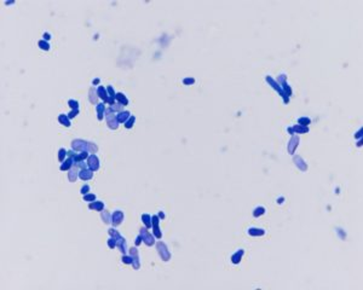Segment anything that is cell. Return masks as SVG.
<instances>
[{"mask_svg":"<svg viewBox=\"0 0 363 290\" xmlns=\"http://www.w3.org/2000/svg\"><path fill=\"white\" fill-rule=\"evenodd\" d=\"M115 99L117 100V103H120V104H122V105H127V104H128V99L126 98V96H125L124 93H121V92L116 93Z\"/></svg>","mask_w":363,"mask_h":290,"instance_id":"25","label":"cell"},{"mask_svg":"<svg viewBox=\"0 0 363 290\" xmlns=\"http://www.w3.org/2000/svg\"><path fill=\"white\" fill-rule=\"evenodd\" d=\"M108 232H109V235H110L113 238H115L116 247L120 249V252H121L124 255H126V253H127V244H126L125 238H124V237H122L116 230H114V228H110Z\"/></svg>","mask_w":363,"mask_h":290,"instance_id":"2","label":"cell"},{"mask_svg":"<svg viewBox=\"0 0 363 290\" xmlns=\"http://www.w3.org/2000/svg\"><path fill=\"white\" fill-rule=\"evenodd\" d=\"M355 137H356V138H361V137H362V129H360V131L355 134Z\"/></svg>","mask_w":363,"mask_h":290,"instance_id":"44","label":"cell"},{"mask_svg":"<svg viewBox=\"0 0 363 290\" xmlns=\"http://www.w3.org/2000/svg\"><path fill=\"white\" fill-rule=\"evenodd\" d=\"M78 114H79V110H71L70 113L68 114V117H69V119H74Z\"/></svg>","mask_w":363,"mask_h":290,"instance_id":"41","label":"cell"},{"mask_svg":"<svg viewBox=\"0 0 363 290\" xmlns=\"http://www.w3.org/2000/svg\"><path fill=\"white\" fill-rule=\"evenodd\" d=\"M338 231H339V235H340V236H341V238H345V236H344V233H343V231H341V230H338Z\"/></svg>","mask_w":363,"mask_h":290,"instance_id":"47","label":"cell"},{"mask_svg":"<svg viewBox=\"0 0 363 290\" xmlns=\"http://www.w3.org/2000/svg\"><path fill=\"white\" fill-rule=\"evenodd\" d=\"M130 256L132 258V266L134 270H138L141 267V261H139V253L137 248H131L130 249Z\"/></svg>","mask_w":363,"mask_h":290,"instance_id":"8","label":"cell"},{"mask_svg":"<svg viewBox=\"0 0 363 290\" xmlns=\"http://www.w3.org/2000/svg\"><path fill=\"white\" fill-rule=\"evenodd\" d=\"M298 122H299V125H301V126H309L310 122H311V120H310L309 117H300Z\"/></svg>","mask_w":363,"mask_h":290,"instance_id":"34","label":"cell"},{"mask_svg":"<svg viewBox=\"0 0 363 290\" xmlns=\"http://www.w3.org/2000/svg\"><path fill=\"white\" fill-rule=\"evenodd\" d=\"M68 104H69V107H70L73 110H79V103H78L76 100L70 99V100L68 102Z\"/></svg>","mask_w":363,"mask_h":290,"instance_id":"35","label":"cell"},{"mask_svg":"<svg viewBox=\"0 0 363 290\" xmlns=\"http://www.w3.org/2000/svg\"><path fill=\"white\" fill-rule=\"evenodd\" d=\"M265 80H266V82H267V83H269V85H270V86H271V87H272L275 91H277V92L280 93L281 97L283 98V102H284V104H288V103H289V97H288L287 95H286V93H284V92H283L282 87H281L280 85H279V82H277V81L274 80L271 76H266V78H265Z\"/></svg>","mask_w":363,"mask_h":290,"instance_id":"3","label":"cell"},{"mask_svg":"<svg viewBox=\"0 0 363 290\" xmlns=\"http://www.w3.org/2000/svg\"><path fill=\"white\" fill-rule=\"evenodd\" d=\"M68 155V151H67L66 149H59V151H58V160L61 162H63L64 160H66V156Z\"/></svg>","mask_w":363,"mask_h":290,"instance_id":"30","label":"cell"},{"mask_svg":"<svg viewBox=\"0 0 363 290\" xmlns=\"http://www.w3.org/2000/svg\"><path fill=\"white\" fill-rule=\"evenodd\" d=\"M88 208H90V209H95V210H98V211H102L103 208H104V203L100 202V201H93L92 203H90Z\"/></svg>","mask_w":363,"mask_h":290,"instance_id":"21","label":"cell"},{"mask_svg":"<svg viewBox=\"0 0 363 290\" xmlns=\"http://www.w3.org/2000/svg\"><path fill=\"white\" fill-rule=\"evenodd\" d=\"M108 245H109V248L110 249H114V247H116V241L115 238H109V241H108Z\"/></svg>","mask_w":363,"mask_h":290,"instance_id":"38","label":"cell"},{"mask_svg":"<svg viewBox=\"0 0 363 290\" xmlns=\"http://www.w3.org/2000/svg\"><path fill=\"white\" fill-rule=\"evenodd\" d=\"M110 109L115 113V111H119V113H121V111H124L122 109H124V105L122 104H120V103H114L112 107H110Z\"/></svg>","mask_w":363,"mask_h":290,"instance_id":"31","label":"cell"},{"mask_svg":"<svg viewBox=\"0 0 363 290\" xmlns=\"http://www.w3.org/2000/svg\"><path fill=\"white\" fill-rule=\"evenodd\" d=\"M99 82V80L98 79H95V80H93V85H97V83H98Z\"/></svg>","mask_w":363,"mask_h":290,"instance_id":"48","label":"cell"},{"mask_svg":"<svg viewBox=\"0 0 363 290\" xmlns=\"http://www.w3.org/2000/svg\"><path fill=\"white\" fill-rule=\"evenodd\" d=\"M156 248H157V252H159V255L161 256V259L164 261H168L171 259V254L167 249V245H166L164 242L159 241L156 243Z\"/></svg>","mask_w":363,"mask_h":290,"instance_id":"5","label":"cell"},{"mask_svg":"<svg viewBox=\"0 0 363 290\" xmlns=\"http://www.w3.org/2000/svg\"><path fill=\"white\" fill-rule=\"evenodd\" d=\"M264 233L265 231L263 228H257V227L248 228V235H251V236H263Z\"/></svg>","mask_w":363,"mask_h":290,"instance_id":"23","label":"cell"},{"mask_svg":"<svg viewBox=\"0 0 363 290\" xmlns=\"http://www.w3.org/2000/svg\"><path fill=\"white\" fill-rule=\"evenodd\" d=\"M159 220H160L159 216H156V215H153V216H151V224H153V232H154V236H155L156 238L160 240V238L162 237V233H161L160 227H159Z\"/></svg>","mask_w":363,"mask_h":290,"instance_id":"9","label":"cell"},{"mask_svg":"<svg viewBox=\"0 0 363 290\" xmlns=\"http://www.w3.org/2000/svg\"><path fill=\"white\" fill-rule=\"evenodd\" d=\"M107 91H108V95H109V102H108V104L112 107V105L115 103L116 93L114 92V88H113V86H108V87H107Z\"/></svg>","mask_w":363,"mask_h":290,"instance_id":"20","label":"cell"},{"mask_svg":"<svg viewBox=\"0 0 363 290\" xmlns=\"http://www.w3.org/2000/svg\"><path fill=\"white\" fill-rule=\"evenodd\" d=\"M96 109H97V117H98V120H103V117H104V113H105V107H104V103H99V104H97Z\"/></svg>","mask_w":363,"mask_h":290,"instance_id":"24","label":"cell"},{"mask_svg":"<svg viewBox=\"0 0 363 290\" xmlns=\"http://www.w3.org/2000/svg\"><path fill=\"white\" fill-rule=\"evenodd\" d=\"M142 220H143V223H144V225H145V227H147V228H149V227H151V226H153V224H151V216H150L149 214H144V215H142Z\"/></svg>","mask_w":363,"mask_h":290,"instance_id":"29","label":"cell"},{"mask_svg":"<svg viewBox=\"0 0 363 290\" xmlns=\"http://www.w3.org/2000/svg\"><path fill=\"white\" fill-rule=\"evenodd\" d=\"M122 262H124V264H126V265H128V264H132V258H131V256H127V255H125V256L122 258Z\"/></svg>","mask_w":363,"mask_h":290,"instance_id":"39","label":"cell"},{"mask_svg":"<svg viewBox=\"0 0 363 290\" xmlns=\"http://www.w3.org/2000/svg\"><path fill=\"white\" fill-rule=\"evenodd\" d=\"M286 79H287V76L284 75V74H282V75H280L279 76V79H277V82H279V85H280L281 87H282V90H283V92L287 95L288 97L292 96V90H291V87H289V85H287V82H286Z\"/></svg>","mask_w":363,"mask_h":290,"instance_id":"7","label":"cell"},{"mask_svg":"<svg viewBox=\"0 0 363 290\" xmlns=\"http://www.w3.org/2000/svg\"><path fill=\"white\" fill-rule=\"evenodd\" d=\"M74 166V160L70 157V156H68L64 161L62 162V164H61V171H69L71 167Z\"/></svg>","mask_w":363,"mask_h":290,"instance_id":"18","label":"cell"},{"mask_svg":"<svg viewBox=\"0 0 363 290\" xmlns=\"http://www.w3.org/2000/svg\"><path fill=\"white\" fill-rule=\"evenodd\" d=\"M242 255H243V250L242 249H240V250H237L232 256H231V261H232V264H239L240 261H241V258H242Z\"/></svg>","mask_w":363,"mask_h":290,"instance_id":"26","label":"cell"},{"mask_svg":"<svg viewBox=\"0 0 363 290\" xmlns=\"http://www.w3.org/2000/svg\"><path fill=\"white\" fill-rule=\"evenodd\" d=\"M134 121H136V117L134 116H130V119L125 122V127L126 128H131L133 126V123H134Z\"/></svg>","mask_w":363,"mask_h":290,"instance_id":"37","label":"cell"},{"mask_svg":"<svg viewBox=\"0 0 363 290\" xmlns=\"http://www.w3.org/2000/svg\"><path fill=\"white\" fill-rule=\"evenodd\" d=\"M88 190H90V186L88 185H84L83 187H81V191L80 192L83 193V195H86V193L88 192Z\"/></svg>","mask_w":363,"mask_h":290,"instance_id":"42","label":"cell"},{"mask_svg":"<svg viewBox=\"0 0 363 290\" xmlns=\"http://www.w3.org/2000/svg\"><path fill=\"white\" fill-rule=\"evenodd\" d=\"M293 161H294V163H296V166H297L298 168L300 169V171H303V172H305V171H308V164H306V162L304 161L300 156H294V159H293Z\"/></svg>","mask_w":363,"mask_h":290,"instance_id":"15","label":"cell"},{"mask_svg":"<svg viewBox=\"0 0 363 290\" xmlns=\"http://www.w3.org/2000/svg\"><path fill=\"white\" fill-rule=\"evenodd\" d=\"M298 144H299V135H297V134H292V138H291V140L288 142V146H287L288 152H289L291 155L294 154L296 149L298 147Z\"/></svg>","mask_w":363,"mask_h":290,"instance_id":"11","label":"cell"},{"mask_svg":"<svg viewBox=\"0 0 363 290\" xmlns=\"http://www.w3.org/2000/svg\"><path fill=\"white\" fill-rule=\"evenodd\" d=\"M88 96H90V102L92 104H97V100H98V95H97V91H95V87H91L90 91H88Z\"/></svg>","mask_w":363,"mask_h":290,"instance_id":"22","label":"cell"},{"mask_svg":"<svg viewBox=\"0 0 363 290\" xmlns=\"http://www.w3.org/2000/svg\"><path fill=\"white\" fill-rule=\"evenodd\" d=\"M264 213H265V209L263 208V207H258V208H255V209H254V211H253V216L258 218V216L263 215Z\"/></svg>","mask_w":363,"mask_h":290,"instance_id":"33","label":"cell"},{"mask_svg":"<svg viewBox=\"0 0 363 290\" xmlns=\"http://www.w3.org/2000/svg\"><path fill=\"white\" fill-rule=\"evenodd\" d=\"M124 220V213L121 210H116L112 215V224L114 226H119Z\"/></svg>","mask_w":363,"mask_h":290,"instance_id":"12","label":"cell"},{"mask_svg":"<svg viewBox=\"0 0 363 290\" xmlns=\"http://www.w3.org/2000/svg\"><path fill=\"white\" fill-rule=\"evenodd\" d=\"M44 39H45V40H49V39H50V34H49V33H45V34H44Z\"/></svg>","mask_w":363,"mask_h":290,"instance_id":"46","label":"cell"},{"mask_svg":"<svg viewBox=\"0 0 363 290\" xmlns=\"http://www.w3.org/2000/svg\"><path fill=\"white\" fill-rule=\"evenodd\" d=\"M130 116H131L130 111H121V113H119L117 114V121H119V123H125L130 119Z\"/></svg>","mask_w":363,"mask_h":290,"instance_id":"19","label":"cell"},{"mask_svg":"<svg viewBox=\"0 0 363 290\" xmlns=\"http://www.w3.org/2000/svg\"><path fill=\"white\" fill-rule=\"evenodd\" d=\"M93 177V171H91L90 168H83L80 172H79V178L83 179V180H90Z\"/></svg>","mask_w":363,"mask_h":290,"instance_id":"14","label":"cell"},{"mask_svg":"<svg viewBox=\"0 0 363 290\" xmlns=\"http://www.w3.org/2000/svg\"><path fill=\"white\" fill-rule=\"evenodd\" d=\"M38 45H39V47L41 48V50H45V51L50 50V44L46 41V40H40Z\"/></svg>","mask_w":363,"mask_h":290,"instance_id":"32","label":"cell"},{"mask_svg":"<svg viewBox=\"0 0 363 290\" xmlns=\"http://www.w3.org/2000/svg\"><path fill=\"white\" fill-rule=\"evenodd\" d=\"M71 149L74 151H87L88 154L93 155L98 151V146L93 143H90V142H86V140H83V139H75L71 142Z\"/></svg>","mask_w":363,"mask_h":290,"instance_id":"1","label":"cell"},{"mask_svg":"<svg viewBox=\"0 0 363 290\" xmlns=\"http://www.w3.org/2000/svg\"><path fill=\"white\" fill-rule=\"evenodd\" d=\"M308 132H309V126H301V125L298 126L297 125V126L288 128V133H291V134H294V133L300 134V133H308Z\"/></svg>","mask_w":363,"mask_h":290,"instance_id":"13","label":"cell"},{"mask_svg":"<svg viewBox=\"0 0 363 290\" xmlns=\"http://www.w3.org/2000/svg\"><path fill=\"white\" fill-rule=\"evenodd\" d=\"M58 121H59V123H62L63 126H66V127H70V121H69V117H68V115L61 114V115L58 116Z\"/></svg>","mask_w":363,"mask_h":290,"instance_id":"27","label":"cell"},{"mask_svg":"<svg viewBox=\"0 0 363 290\" xmlns=\"http://www.w3.org/2000/svg\"><path fill=\"white\" fill-rule=\"evenodd\" d=\"M78 177H79L78 167H76V166H73V167L69 169V172H68V179H69V181L74 183V181L78 179Z\"/></svg>","mask_w":363,"mask_h":290,"instance_id":"16","label":"cell"},{"mask_svg":"<svg viewBox=\"0 0 363 290\" xmlns=\"http://www.w3.org/2000/svg\"><path fill=\"white\" fill-rule=\"evenodd\" d=\"M100 216H102V219H103V221H104V224H112V215L107 211V210H102V213H100Z\"/></svg>","mask_w":363,"mask_h":290,"instance_id":"28","label":"cell"},{"mask_svg":"<svg viewBox=\"0 0 363 290\" xmlns=\"http://www.w3.org/2000/svg\"><path fill=\"white\" fill-rule=\"evenodd\" d=\"M97 95H98L99 98H102L104 100V103H108L109 102V95H108V91L103 87V86H98L97 87Z\"/></svg>","mask_w":363,"mask_h":290,"instance_id":"17","label":"cell"},{"mask_svg":"<svg viewBox=\"0 0 363 290\" xmlns=\"http://www.w3.org/2000/svg\"><path fill=\"white\" fill-rule=\"evenodd\" d=\"M183 82H184V85H193L195 82V80L193 78H186V79L183 80Z\"/></svg>","mask_w":363,"mask_h":290,"instance_id":"40","label":"cell"},{"mask_svg":"<svg viewBox=\"0 0 363 290\" xmlns=\"http://www.w3.org/2000/svg\"><path fill=\"white\" fill-rule=\"evenodd\" d=\"M87 167L91 169V171H93V172H96V171H98L99 168V161H98V157L93 154V155H90L88 156V159H87Z\"/></svg>","mask_w":363,"mask_h":290,"instance_id":"10","label":"cell"},{"mask_svg":"<svg viewBox=\"0 0 363 290\" xmlns=\"http://www.w3.org/2000/svg\"><path fill=\"white\" fill-rule=\"evenodd\" d=\"M142 241H143V240H142V236L139 235V236H138V237L136 238V242H134V244H136V245H139V244L142 243Z\"/></svg>","mask_w":363,"mask_h":290,"instance_id":"43","label":"cell"},{"mask_svg":"<svg viewBox=\"0 0 363 290\" xmlns=\"http://www.w3.org/2000/svg\"><path fill=\"white\" fill-rule=\"evenodd\" d=\"M141 236H142V240H143V242L148 245V247H151L154 243H155V236L154 235H151L150 232H148V230L147 228H141Z\"/></svg>","mask_w":363,"mask_h":290,"instance_id":"6","label":"cell"},{"mask_svg":"<svg viewBox=\"0 0 363 290\" xmlns=\"http://www.w3.org/2000/svg\"><path fill=\"white\" fill-rule=\"evenodd\" d=\"M159 218H160V219H165V214H164L162 211H159Z\"/></svg>","mask_w":363,"mask_h":290,"instance_id":"45","label":"cell"},{"mask_svg":"<svg viewBox=\"0 0 363 290\" xmlns=\"http://www.w3.org/2000/svg\"><path fill=\"white\" fill-rule=\"evenodd\" d=\"M105 120H107V123H108V126L110 127L112 129H116L117 127H119V121H117V115H115V113L110 109V108H108V109H105Z\"/></svg>","mask_w":363,"mask_h":290,"instance_id":"4","label":"cell"},{"mask_svg":"<svg viewBox=\"0 0 363 290\" xmlns=\"http://www.w3.org/2000/svg\"><path fill=\"white\" fill-rule=\"evenodd\" d=\"M84 199L87 202H93L96 199V196H95V193H86V195H84Z\"/></svg>","mask_w":363,"mask_h":290,"instance_id":"36","label":"cell"}]
</instances>
